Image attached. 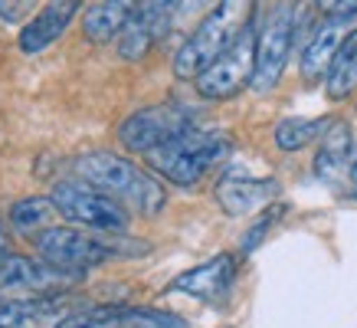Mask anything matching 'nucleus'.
<instances>
[{"label":"nucleus","instance_id":"nucleus-1","mask_svg":"<svg viewBox=\"0 0 357 328\" xmlns=\"http://www.w3.org/2000/svg\"><path fill=\"white\" fill-rule=\"evenodd\" d=\"M76 177L82 184L96 187L102 194L115 197L128 210L141 217H158L167 204V191L151 171H144L125 154L115 151H89L76 161Z\"/></svg>","mask_w":357,"mask_h":328},{"label":"nucleus","instance_id":"nucleus-2","mask_svg":"<svg viewBox=\"0 0 357 328\" xmlns=\"http://www.w3.org/2000/svg\"><path fill=\"white\" fill-rule=\"evenodd\" d=\"M252 13H256V3H236V0L217 3L181 43V50L174 56V76L197 82L229 46L236 43V36L252 20Z\"/></svg>","mask_w":357,"mask_h":328},{"label":"nucleus","instance_id":"nucleus-3","mask_svg":"<svg viewBox=\"0 0 357 328\" xmlns=\"http://www.w3.org/2000/svg\"><path fill=\"white\" fill-rule=\"evenodd\" d=\"M227 154H229L227 131L194 125L184 135L171 138L167 144L154 148L151 154H144V158H148L154 174H161L164 181H171L177 187H197L210 167L227 161Z\"/></svg>","mask_w":357,"mask_h":328},{"label":"nucleus","instance_id":"nucleus-4","mask_svg":"<svg viewBox=\"0 0 357 328\" xmlns=\"http://www.w3.org/2000/svg\"><path fill=\"white\" fill-rule=\"evenodd\" d=\"M33 243H36L40 260L56 266V269H69V273H89L92 266H102L119 253H144L135 246H115V243L76 227H50Z\"/></svg>","mask_w":357,"mask_h":328},{"label":"nucleus","instance_id":"nucleus-5","mask_svg":"<svg viewBox=\"0 0 357 328\" xmlns=\"http://www.w3.org/2000/svg\"><path fill=\"white\" fill-rule=\"evenodd\" d=\"M302 23V10L295 3H275L266 20L259 23V36H256V76L252 89L256 92H269L285 73L289 53L295 46V33Z\"/></svg>","mask_w":357,"mask_h":328},{"label":"nucleus","instance_id":"nucleus-6","mask_svg":"<svg viewBox=\"0 0 357 328\" xmlns=\"http://www.w3.org/2000/svg\"><path fill=\"white\" fill-rule=\"evenodd\" d=\"M256 17H259V10L252 13V20L243 27V33L236 36V43L229 46L227 53L220 56L217 63L194 82L200 98H206V102H223V98H233L236 92L252 86V76H256V36H259Z\"/></svg>","mask_w":357,"mask_h":328},{"label":"nucleus","instance_id":"nucleus-7","mask_svg":"<svg viewBox=\"0 0 357 328\" xmlns=\"http://www.w3.org/2000/svg\"><path fill=\"white\" fill-rule=\"evenodd\" d=\"M50 200L56 204L59 217L69 223H79L86 230H105V233H121L128 227V207L119 204L115 197L102 194L96 187L82 184V181H59L50 191Z\"/></svg>","mask_w":357,"mask_h":328},{"label":"nucleus","instance_id":"nucleus-8","mask_svg":"<svg viewBox=\"0 0 357 328\" xmlns=\"http://www.w3.org/2000/svg\"><path fill=\"white\" fill-rule=\"evenodd\" d=\"M357 33V0L351 3H321V20L312 27L308 40L302 46V76L308 82L328 76V66L335 63L337 50Z\"/></svg>","mask_w":357,"mask_h":328},{"label":"nucleus","instance_id":"nucleus-9","mask_svg":"<svg viewBox=\"0 0 357 328\" xmlns=\"http://www.w3.org/2000/svg\"><path fill=\"white\" fill-rule=\"evenodd\" d=\"M312 171L335 197L357 200V142L344 119H335L321 135Z\"/></svg>","mask_w":357,"mask_h":328},{"label":"nucleus","instance_id":"nucleus-10","mask_svg":"<svg viewBox=\"0 0 357 328\" xmlns=\"http://www.w3.org/2000/svg\"><path fill=\"white\" fill-rule=\"evenodd\" d=\"M194 112L187 105H148V109L131 112L119 125V142L125 151L151 154L154 148L167 144L171 138L194 128Z\"/></svg>","mask_w":357,"mask_h":328},{"label":"nucleus","instance_id":"nucleus-11","mask_svg":"<svg viewBox=\"0 0 357 328\" xmlns=\"http://www.w3.org/2000/svg\"><path fill=\"white\" fill-rule=\"evenodd\" d=\"M86 273L56 269L50 262L30 260L20 253H10L0 262V292H33V295H59L69 292L76 283H82Z\"/></svg>","mask_w":357,"mask_h":328},{"label":"nucleus","instance_id":"nucleus-12","mask_svg":"<svg viewBox=\"0 0 357 328\" xmlns=\"http://www.w3.org/2000/svg\"><path fill=\"white\" fill-rule=\"evenodd\" d=\"M56 328H187V322L164 308L144 306H82L73 315H66Z\"/></svg>","mask_w":357,"mask_h":328},{"label":"nucleus","instance_id":"nucleus-13","mask_svg":"<svg viewBox=\"0 0 357 328\" xmlns=\"http://www.w3.org/2000/svg\"><path fill=\"white\" fill-rule=\"evenodd\" d=\"M181 3H167V0H144L135 7L128 27L119 36V56L128 63H138L154 50L158 40H164V33L171 30V17Z\"/></svg>","mask_w":357,"mask_h":328},{"label":"nucleus","instance_id":"nucleus-14","mask_svg":"<svg viewBox=\"0 0 357 328\" xmlns=\"http://www.w3.org/2000/svg\"><path fill=\"white\" fill-rule=\"evenodd\" d=\"M239 260L233 253H220L213 260L200 262L194 269H184L181 276H174L167 283V292L177 295H190V299H200V302H220L223 295H229L233 283H236V269Z\"/></svg>","mask_w":357,"mask_h":328},{"label":"nucleus","instance_id":"nucleus-15","mask_svg":"<svg viewBox=\"0 0 357 328\" xmlns=\"http://www.w3.org/2000/svg\"><path fill=\"white\" fill-rule=\"evenodd\" d=\"M66 315H73L69 292L26 295V299L0 302V328H56Z\"/></svg>","mask_w":357,"mask_h":328},{"label":"nucleus","instance_id":"nucleus-16","mask_svg":"<svg viewBox=\"0 0 357 328\" xmlns=\"http://www.w3.org/2000/svg\"><path fill=\"white\" fill-rule=\"evenodd\" d=\"M79 0H50L43 3L36 17L23 23V30L17 33V46H20L23 53H43L50 43H56L66 30H69V23L76 20L79 13Z\"/></svg>","mask_w":357,"mask_h":328},{"label":"nucleus","instance_id":"nucleus-17","mask_svg":"<svg viewBox=\"0 0 357 328\" xmlns=\"http://www.w3.org/2000/svg\"><path fill=\"white\" fill-rule=\"evenodd\" d=\"M279 194L275 177H246V174H227L217 184V204L229 217H249L252 210L266 207Z\"/></svg>","mask_w":357,"mask_h":328},{"label":"nucleus","instance_id":"nucleus-18","mask_svg":"<svg viewBox=\"0 0 357 328\" xmlns=\"http://www.w3.org/2000/svg\"><path fill=\"white\" fill-rule=\"evenodd\" d=\"M135 7H138V3H131V0H102V3H92V7L82 13V30H86V36L92 43L119 40L121 30L128 27Z\"/></svg>","mask_w":357,"mask_h":328},{"label":"nucleus","instance_id":"nucleus-19","mask_svg":"<svg viewBox=\"0 0 357 328\" xmlns=\"http://www.w3.org/2000/svg\"><path fill=\"white\" fill-rule=\"evenodd\" d=\"M56 204L50 200V197H23V200H17V204H10V210H7V223H10L20 237H40V233H46L50 227H56Z\"/></svg>","mask_w":357,"mask_h":328},{"label":"nucleus","instance_id":"nucleus-20","mask_svg":"<svg viewBox=\"0 0 357 328\" xmlns=\"http://www.w3.org/2000/svg\"><path fill=\"white\" fill-rule=\"evenodd\" d=\"M354 89H357V33H351V40L337 50L335 63L328 66L325 92H328V98L341 102V98H347Z\"/></svg>","mask_w":357,"mask_h":328},{"label":"nucleus","instance_id":"nucleus-21","mask_svg":"<svg viewBox=\"0 0 357 328\" xmlns=\"http://www.w3.org/2000/svg\"><path fill=\"white\" fill-rule=\"evenodd\" d=\"M335 119H282L272 131V138H275V148L279 151H302L305 144L312 142H321V135L328 131Z\"/></svg>","mask_w":357,"mask_h":328},{"label":"nucleus","instance_id":"nucleus-22","mask_svg":"<svg viewBox=\"0 0 357 328\" xmlns=\"http://www.w3.org/2000/svg\"><path fill=\"white\" fill-rule=\"evenodd\" d=\"M285 210H289L285 204H275V207H266V210H262L259 220H256V223H252V227H249L246 233H243L239 253H243V256H249V253H256V246H259V243L266 240V237H269V230L275 227V223H279Z\"/></svg>","mask_w":357,"mask_h":328},{"label":"nucleus","instance_id":"nucleus-23","mask_svg":"<svg viewBox=\"0 0 357 328\" xmlns=\"http://www.w3.org/2000/svg\"><path fill=\"white\" fill-rule=\"evenodd\" d=\"M7 243H10V240H7V227H3V220H0V262L10 256V253H7Z\"/></svg>","mask_w":357,"mask_h":328}]
</instances>
